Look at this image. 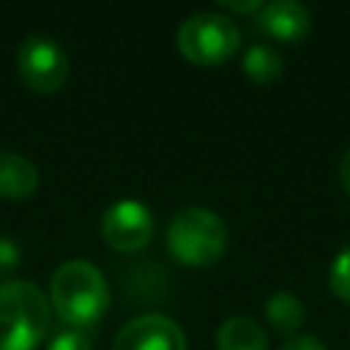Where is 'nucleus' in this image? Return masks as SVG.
Masks as SVG:
<instances>
[{
  "label": "nucleus",
  "mask_w": 350,
  "mask_h": 350,
  "mask_svg": "<svg viewBox=\"0 0 350 350\" xmlns=\"http://www.w3.org/2000/svg\"><path fill=\"white\" fill-rule=\"evenodd\" d=\"M49 306L57 312L63 325L82 331L104 317L109 306V284L93 262L68 260L52 273Z\"/></svg>",
  "instance_id": "1"
},
{
  "label": "nucleus",
  "mask_w": 350,
  "mask_h": 350,
  "mask_svg": "<svg viewBox=\"0 0 350 350\" xmlns=\"http://www.w3.org/2000/svg\"><path fill=\"white\" fill-rule=\"evenodd\" d=\"M112 350H189V347L175 320L164 314H139L118 331Z\"/></svg>",
  "instance_id": "7"
},
{
  "label": "nucleus",
  "mask_w": 350,
  "mask_h": 350,
  "mask_svg": "<svg viewBox=\"0 0 350 350\" xmlns=\"http://www.w3.org/2000/svg\"><path fill=\"white\" fill-rule=\"evenodd\" d=\"M178 52L197 66H219L241 46V30L232 16L219 11H200L180 22L175 36Z\"/></svg>",
  "instance_id": "4"
},
{
  "label": "nucleus",
  "mask_w": 350,
  "mask_h": 350,
  "mask_svg": "<svg viewBox=\"0 0 350 350\" xmlns=\"http://www.w3.org/2000/svg\"><path fill=\"white\" fill-rule=\"evenodd\" d=\"M254 25L260 33L276 41L298 44L312 30V14L298 0H273V3H262V8L254 14Z\"/></svg>",
  "instance_id": "8"
},
{
  "label": "nucleus",
  "mask_w": 350,
  "mask_h": 350,
  "mask_svg": "<svg viewBox=\"0 0 350 350\" xmlns=\"http://www.w3.org/2000/svg\"><path fill=\"white\" fill-rule=\"evenodd\" d=\"M265 320L279 331V334H287V336H295V331L304 325L306 320V309H304V301L290 293V290H279L273 293L268 301H265Z\"/></svg>",
  "instance_id": "11"
},
{
  "label": "nucleus",
  "mask_w": 350,
  "mask_h": 350,
  "mask_svg": "<svg viewBox=\"0 0 350 350\" xmlns=\"http://www.w3.org/2000/svg\"><path fill=\"white\" fill-rule=\"evenodd\" d=\"M22 249L11 235H0V273H8L19 265Z\"/></svg>",
  "instance_id": "15"
},
{
  "label": "nucleus",
  "mask_w": 350,
  "mask_h": 350,
  "mask_svg": "<svg viewBox=\"0 0 350 350\" xmlns=\"http://www.w3.org/2000/svg\"><path fill=\"white\" fill-rule=\"evenodd\" d=\"M101 238L115 252H139L153 238V216L139 200H118L101 216Z\"/></svg>",
  "instance_id": "6"
},
{
  "label": "nucleus",
  "mask_w": 350,
  "mask_h": 350,
  "mask_svg": "<svg viewBox=\"0 0 350 350\" xmlns=\"http://www.w3.org/2000/svg\"><path fill=\"white\" fill-rule=\"evenodd\" d=\"M328 284H331V293L342 301L350 304V246H345L334 262H331V271H328Z\"/></svg>",
  "instance_id": "13"
},
{
  "label": "nucleus",
  "mask_w": 350,
  "mask_h": 350,
  "mask_svg": "<svg viewBox=\"0 0 350 350\" xmlns=\"http://www.w3.org/2000/svg\"><path fill=\"white\" fill-rule=\"evenodd\" d=\"M167 246L178 262L205 268L224 254L227 227L221 216L208 208H183L167 227Z\"/></svg>",
  "instance_id": "3"
},
{
  "label": "nucleus",
  "mask_w": 350,
  "mask_h": 350,
  "mask_svg": "<svg viewBox=\"0 0 350 350\" xmlns=\"http://www.w3.org/2000/svg\"><path fill=\"white\" fill-rule=\"evenodd\" d=\"M221 5H224V8H230V11H241V14H257V11L262 8V3H260V0H246V3H235V0H224Z\"/></svg>",
  "instance_id": "17"
},
{
  "label": "nucleus",
  "mask_w": 350,
  "mask_h": 350,
  "mask_svg": "<svg viewBox=\"0 0 350 350\" xmlns=\"http://www.w3.org/2000/svg\"><path fill=\"white\" fill-rule=\"evenodd\" d=\"M339 180H342V186H345V191L350 194V148L342 153V159H339Z\"/></svg>",
  "instance_id": "18"
},
{
  "label": "nucleus",
  "mask_w": 350,
  "mask_h": 350,
  "mask_svg": "<svg viewBox=\"0 0 350 350\" xmlns=\"http://www.w3.org/2000/svg\"><path fill=\"white\" fill-rule=\"evenodd\" d=\"M49 301L27 279L0 284V350H36L49 334Z\"/></svg>",
  "instance_id": "2"
},
{
  "label": "nucleus",
  "mask_w": 350,
  "mask_h": 350,
  "mask_svg": "<svg viewBox=\"0 0 350 350\" xmlns=\"http://www.w3.org/2000/svg\"><path fill=\"white\" fill-rule=\"evenodd\" d=\"M282 71H284V63H282V55L273 46L252 44L243 52V74L254 85H273V82H279Z\"/></svg>",
  "instance_id": "12"
},
{
  "label": "nucleus",
  "mask_w": 350,
  "mask_h": 350,
  "mask_svg": "<svg viewBox=\"0 0 350 350\" xmlns=\"http://www.w3.org/2000/svg\"><path fill=\"white\" fill-rule=\"evenodd\" d=\"M219 350H268V336L262 325L249 314H235L221 323L216 331Z\"/></svg>",
  "instance_id": "10"
},
{
  "label": "nucleus",
  "mask_w": 350,
  "mask_h": 350,
  "mask_svg": "<svg viewBox=\"0 0 350 350\" xmlns=\"http://www.w3.org/2000/svg\"><path fill=\"white\" fill-rule=\"evenodd\" d=\"M279 350H328L317 336H312V334H295V336H290Z\"/></svg>",
  "instance_id": "16"
},
{
  "label": "nucleus",
  "mask_w": 350,
  "mask_h": 350,
  "mask_svg": "<svg viewBox=\"0 0 350 350\" xmlns=\"http://www.w3.org/2000/svg\"><path fill=\"white\" fill-rule=\"evenodd\" d=\"M46 350H90V339L85 336V331L63 325L49 336Z\"/></svg>",
  "instance_id": "14"
},
{
  "label": "nucleus",
  "mask_w": 350,
  "mask_h": 350,
  "mask_svg": "<svg viewBox=\"0 0 350 350\" xmlns=\"http://www.w3.org/2000/svg\"><path fill=\"white\" fill-rule=\"evenodd\" d=\"M38 189L36 164L14 150H0V197L3 200H27Z\"/></svg>",
  "instance_id": "9"
},
{
  "label": "nucleus",
  "mask_w": 350,
  "mask_h": 350,
  "mask_svg": "<svg viewBox=\"0 0 350 350\" xmlns=\"http://www.w3.org/2000/svg\"><path fill=\"white\" fill-rule=\"evenodd\" d=\"M16 68L27 88L36 93H55L68 77V57L49 36H27L16 49Z\"/></svg>",
  "instance_id": "5"
}]
</instances>
